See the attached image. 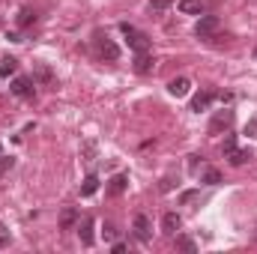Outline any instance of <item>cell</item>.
Instances as JSON below:
<instances>
[{
	"label": "cell",
	"mask_w": 257,
	"mask_h": 254,
	"mask_svg": "<svg viewBox=\"0 0 257 254\" xmlns=\"http://www.w3.org/2000/svg\"><path fill=\"white\" fill-rule=\"evenodd\" d=\"M6 245H9V230L0 224V248H6Z\"/></svg>",
	"instance_id": "25"
},
{
	"label": "cell",
	"mask_w": 257,
	"mask_h": 254,
	"mask_svg": "<svg viewBox=\"0 0 257 254\" xmlns=\"http://www.w3.org/2000/svg\"><path fill=\"white\" fill-rule=\"evenodd\" d=\"M153 54L150 51H141V54H135V72L138 75H147V72H153Z\"/></svg>",
	"instance_id": "11"
},
{
	"label": "cell",
	"mask_w": 257,
	"mask_h": 254,
	"mask_svg": "<svg viewBox=\"0 0 257 254\" xmlns=\"http://www.w3.org/2000/svg\"><path fill=\"white\" fill-rule=\"evenodd\" d=\"M9 90H12L18 99H33V93H36V84H33V78H24V75H18V78L9 84Z\"/></svg>",
	"instance_id": "4"
},
{
	"label": "cell",
	"mask_w": 257,
	"mask_h": 254,
	"mask_svg": "<svg viewBox=\"0 0 257 254\" xmlns=\"http://www.w3.org/2000/svg\"><path fill=\"white\" fill-rule=\"evenodd\" d=\"M93 227H96L93 218H81V224H78V236H81L84 245H93Z\"/></svg>",
	"instance_id": "12"
},
{
	"label": "cell",
	"mask_w": 257,
	"mask_h": 254,
	"mask_svg": "<svg viewBox=\"0 0 257 254\" xmlns=\"http://www.w3.org/2000/svg\"><path fill=\"white\" fill-rule=\"evenodd\" d=\"M120 30H123V36H126L128 48L135 51V54H141V51H150V36L147 33H141L138 27H132V24H120Z\"/></svg>",
	"instance_id": "2"
},
{
	"label": "cell",
	"mask_w": 257,
	"mask_h": 254,
	"mask_svg": "<svg viewBox=\"0 0 257 254\" xmlns=\"http://www.w3.org/2000/svg\"><path fill=\"white\" fill-rule=\"evenodd\" d=\"M15 69H18V60H15V57H3V60H0V78L12 75Z\"/></svg>",
	"instance_id": "18"
},
{
	"label": "cell",
	"mask_w": 257,
	"mask_h": 254,
	"mask_svg": "<svg viewBox=\"0 0 257 254\" xmlns=\"http://www.w3.org/2000/svg\"><path fill=\"white\" fill-rule=\"evenodd\" d=\"M189 90H192V81H189V78H174V81L168 84V93L177 96V99H180V96H189Z\"/></svg>",
	"instance_id": "10"
},
{
	"label": "cell",
	"mask_w": 257,
	"mask_h": 254,
	"mask_svg": "<svg viewBox=\"0 0 257 254\" xmlns=\"http://www.w3.org/2000/svg\"><path fill=\"white\" fill-rule=\"evenodd\" d=\"M126 177H123V174H117V177H114V180H111V186H108V194H114V197H120V194H123V191H126Z\"/></svg>",
	"instance_id": "15"
},
{
	"label": "cell",
	"mask_w": 257,
	"mask_h": 254,
	"mask_svg": "<svg viewBox=\"0 0 257 254\" xmlns=\"http://www.w3.org/2000/svg\"><path fill=\"white\" fill-rule=\"evenodd\" d=\"M254 54H257V51H254Z\"/></svg>",
	"instance_id": "29"
},
{
	"label": "cell",
	"mask_w": 257,
	"mask_h": 254,
	"mask_svg": "<svg viewBox=\"0 0 257 254\" xmlns=\"http://www.w3.org/2000/svg\"><path fill=\"white\" fill-rule=\"evenodd\" d=\"M96 189H99V177H96V174H90V177L84 180V186H81V194H84V197H90V194H96Z\"/></svg>",
	"instance_id": "16"
},
{
	"label": "cell",
	"mask_w": 257,
	"mask_h": 254,
	"mask_svg": "<svg viewBox=\"0 0 257 254\" xmlns=\"http://www.w3.org/2000/svg\"><path fill=\"white\" fill-rule=\"evenodd\" d=\"M15 21H18V27H30V24L36 21V12H33V9H21Z\"/></svg>",
	"instance_id": "17"
},
{
	"label": "cell",
	"mask_w": 257,
	"mask_h": 254,
	"mask_svg": "<svg viewBox=\"0 0 257 254\" xmlns=\"http://www.w3.org/2000/svg\"><path fill=\"white\" fill-rule=\"evenodd\" d=\"M230 126H233V111H230V108L215 111V117H212V123H209V135H221V132H227Z\"/></svg>",
	"instance_id": "5"
},
{
	"label": "cell",
	"mask_w": 257,
	"mask_h": 254,
	"mask_svg": "<svg viewBox=\"0 0 257 254\" xmlns=\"http://www.w3.org/2000/svg\"><path fill=\"white\" fill-rule=\"evenodd\" d=\"M180 12L183 15H200L203 12V0H180Z\"/></svg>",
	"instance_id": "14"
},
{
	"label": "cell",
	"mask_w": 257,
	"mask_h": 254,
	"mask_svg": "<svg viewBox=\"0 0 257 254\" xmlns=\"http://www.w3.org/2000/svg\"><path fill=\"white\" fill-rule=\"evenodd\" d=\"M12 168H15V159L12 156H0V177H6Z\"/></svg>",
	"instance_id": "20"
},
{
	"label": "cell",
	"mask_w": 257,
	"mask_h": 254,
	"mask_svg": "<svg viewBox=\"0 0 257 254\" xmlns=\"http://www.w3.org/2000/svg\"><path fill=\"white\" fill-rule=\"evenodd\" d=\"M96 51H99V57L102 60H108V63H114V60H120V48L108 39V36H96Z\"/></svg>",
	"instance_id": "3"
},
{
	"label": "cell",
	"mask_w": 257,
	"mask_h": 254,
	"mask_svg": "<svg viewBox=\"0 0 257 254\" xmlns=\"http://www.w3.org/2000/svg\"><path fill=\"white\" fill-rule=\"evenodd\" d=\"M218 27H221V21H218L215 15H200V18H197V24H194V33H197L200 39H206V36H212Z\"/></svg>",
	"instance_id": "6"
},
{
	"label": "cell",
	"mask_w": 257,
	"mask_h": 254,
	"mask_svg": "<svg viewBox=\"0 0 257 254\" xmlns=\"http://www.w3.org/2000/svg\"><path fill=\"white\" fill-rule=\"evenodd\" d=\"M212 99H215V93H212V90H203V93H197V96L192 99V111H194V114L206 111V108L212 105Z\"/></svg>",
	"instance_id": "9"
},
{
	"label": "cell",
	"mask_w": 257,
	"mask_h": 254,
	"mask_svg": "<svg viewBox=\"0 0 257 254\" xmlns=\"http://www.w3.org/2000/svg\"><path fill=\"white\" fill-rule=\"evenodd\" d=\"M75 224H78V209H72V206H69V209L60 212V230H72Z\"/></svg>",
	"instance_id": "13"
},
{
	"label": "cell",
	"mask_w": 257,
	"mask_h": 254,
	"mask_svg": "<svg viewBox=\"0 0 257 254\" xmlns=\"http://www.w3.org/2000/svg\"><path fill=\"white\" fill-rule=\"evenodd\" d=\"M102 233H105V239H114V233H117V230H114V224H105V227H102Z\"/></svg>",
	"instance_id": "26"
},
{
	"label": "cell",
	"mask_w": 257,
	"mask_h": 254,
	"mask_svg": "<svg viewBox=\"0 0 257 254\" xmlns=\"http://www.w3.org/2000/svg\"><path fill=\"white\" fill-rule=\"evenodd\" d=\"M36 78L45 81V84H51V69L48 66H36Z\"/></svg>",
	"instance_id": "22"
},
{
	"label": "cell",
	"mask_w": 257,
	"mask_h": 254,
	"mask_svg": "<svg viewBox=\"0 0 257 254\" xmlns=\"http://www.w3.org/2000/svg\"><path fill=\"white\" fill-rule=\"evenodd\" d=\"M203 183H206V186H218V183H221V174H218L215 168H206V171H203Z\"/></svg>",
	"instance_id": "19"
},
{
	"label": "cell",
	"mask_w": 257,
	"mask_h": 254,
	"mask_svg": "<svg viewBox=\"0 0 257 254\" xmlns=\"http://www.w3.org/2000/svg\"><path fill=\"white\" fill-rule=\"evenodd\" d=\"M177 248H183V251H197L194 239H189V236H180V239H177Z\"/></svg>",
	"instance_id": "21"
},
{
	"label": "cell",
	"mask_w": 257,
	"mask_h": 254,
	"mask_svg": "<svg viewBox=\"0 0 257 254\" xmlns=\"http://www.w3.org/2000/svg\"><path fill=\"white\" fill-rule=\"evenodd\" d=\"M245 135H248V138H257V117L245 123Z\"/></svg>",
	"instance_id": "23"
},
{
	"label": "cell",
	"mask_w": 257,
	"mask_h": 254,
	"mask_svg": "<svg viewBox=\"0 0 257 254\" xmlns=\"http://www.w3.org/2000/svg\"><path fill=\"white\" fill-rule=\"evenodd\" d=\"M171 3H174V0H150V6H153V9H168Z\"/></svg>",
	"instance_id": "24"
},
{
	"label": "cell",
	"mask_w": 257,
	"mask_h": 254,
	"mask_svg": "<svg viewBox=\"0 0 257 254\" xmlns=\"http://www.w3.org/2000/svg\"><path fill=\"white\" fill-rule=\"evenodd\" d=\"M180 227H183V218H180L177 212H165V218H162V233L174 236V233H177Z\"/></svg>",
	"instance_id": "8"
},
{
	"label": "cell",
	"mask_w": 257,
	"mask_h": 254,
	"mask_svg": "<svg viewBox=\"0 0 257 254\" xmlns=\"http://www.w3.org/2000/svg\"><path fill=\"white\" fill-rule=\"evenodd\" d=\"M221 153H224V159H227L233 168H239V165H245V162L251 159V153H248V150H239V147H236V138H233V135H224Z\"/></svg>",
	"instance_id": "1"
},
{
	"label": "cell",
	"mask_w": 257,
	"mask_h": 254,
	"mask_svg": "<svg viewBox=\"0 0 257 254\" xmlns=\"http://www.w3.org/2000/svg\"><path fill=\"white\" fill-rule=\"evenodd\" d=\"M132 227H135V236H138L141 242H150V239H153V224H150V218H147L144 212L135 215V224H132Z\"/></svg>",
	"instance_id": "7"
},
{
	"label": "cell",
	"mask_w": 257,
	"mask_h": 254,
	"mask_svg": "<svg viewBox=\"0 0 257 254\" xmlns=\"http://www.w3.org/2000/svg\"><path fill=\"white\" fill-rule=\"evenodd\" d=\"M126 248H128L126 242H114V245H111V251H114V254H123Z\"/></svg>",
	"instance_id": "27"
},
{
	"label": "cell",
	"mask_w": 257,
	"mask_h": 254,
	"mask_svg": "<svg viewBox=\"0 0 257 254\" xmlns=\"http://www.w3.org/2000/svg\"><path fill=\"white\" fill-rule=\"evenodd\" d=\"M174 189V180H171V177H165V180H162V191H171Z\"/></svg>",
	"instance_id": "28"
}]
</instances>
